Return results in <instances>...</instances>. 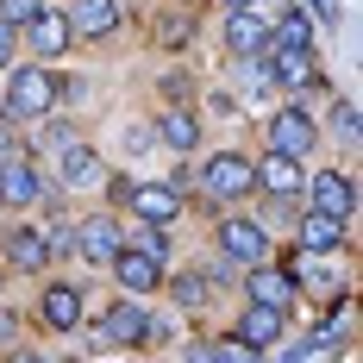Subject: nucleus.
<instances>
[{
	"label": "nucleus",
	"instance_id": "nucleus-19",
	"mask_svg": "<svg viewBox=\"0 0 363 363\" xmlns=\"http://www.w3.org/2000/svg\"><path fill=\"white\" fill-rule=\"evenodd\" d=\"M0 201H13V207H32L38 201V169L26 163V157L0 163Z\"/></svg>",
	"mask_w": 363,
	"mask_h": 363
},
{
	"label": "nucleus",
	"instance_id": "nucleus-20",
	"mask_svg": "<svg viewBox=\"0 0 363 363\" xmlns=\"http://www.w3.org/2000/svg\"><path fill=\"white\" fill-rule=\"evenodd\" d=\"M57 176H63V188H82V182H94V176H101V157H94V150L75 138V145L57 150Z\"/></svg>",
	"mask_w": 363,
	"mask_h": 363
},
{
	"label": "nucleus",
	"instance_id": "nucleus-6",
	"mask_svg": "<svg viewBox=\"0 0 363 363\" xmlns=\"http://www.w3.org/2000/svg\"><path fill=\"white\" fill-rule=\"evenodd\" d=\"M145 326H150V313L138 301H113L94 320V345H145Z\"/></svg>",
	"mask_w": 363,
	"mask_h": 363
},
{
	"label": "nucleus",
	"instance_id": "nucleus-9",
	"mask_svg": "<svg viewBox=\"0 0 363 363\" xmlns=\"http://www.w3.org/2000/svg\"><path fill=\"white\" fill-rule=\"evenodd\" d=\"M69 38H107L119 32V0H69Z\"/></svg>",
	"mask_w": 363,
	"mask_h": 363
},
{
	"label": "nucleus",
	"instance_id": "nucleus-8",
	"mask_svg": "<svg viewBox=\"0 0 363 363\" xmlns=\"http://www.w3.org/2000/svg\"><path fill=\"white\" fill-rule=\"evenodd\" d=\"M245 294H251V307H276V313H289L294 282L282 276V263H251V269H245Z\"/></svg>",
	"mask_w": 363,
	"mask_h": 363
},
{
	"label": "nucleus",
	"instance_id": "nucleus-14",
	"mask_svg": "<svg viewBox=\"0 0 363 363\" xmlns=\"http://www.w3.org/2000/svg\"><path fill=\"white\" fill-rule=\"evenodd\" d=\"M269 50H313V13L276 6V19H269Z\"/></svg>",
	"mask_w": 363,
	"mask_h": 363
},
{
	"label": "nucleus",
	"instance_id": "nucleus-17",
	"mask_svg": "<svg viewBox=\"0 0 363 363\" xmlns=\"http://www.w3.org/2000/svg\"><path fill=\"white\" fill-rule=\"evenodd\" d=\"M307 194H313V213H326V219L351 213V182L338 176V169H320V176L307 182Z\"/></svg>",
	"mask_w": 363,
	"mask_h": 363
},
{
	"label": "nucleus",
	"instance_id": "nucleus-26",
	"mask_svg": "<svg viewBox=\"0 0 363 363\" xmlns=\"http://www.w3.org/2000/svg\"><path fill=\"white\" fill-rule=\"evenodd\" d=\"M132 251H145V257H157V263H163V257H169V238H163V225H145Z\"/></svg>",
	"mask_w": 363,
	"mask_h": 363
},
{
	"label": "nucleus",
	"instance_id": "nucleus-28",
	"mask_svg": "<svg viewBox=\"0 0 363 363\" xmlns=\"http://www.w3.org/2000/svg\"><path fill=\"white\" fill-rule=\"evenodd\" d=\"M176 301L182 307H201V301H207V282H201V276H176Z\"/></svg>",
	"mask_w": 363,
	"mask_h": 363
},
{
	"label": "nucleus",
	"instance_id": "nucleus-12",
	"mask_svg": "<svg viewBox=\"0 0 363 363\" xmlns=\"http://www.w3.org/2000/svg\"><path fill=\"white\" fill-rule=\"evenodd\" d=\"M113 276H119V289H125V294H150V289H157V282H163V263L125 245V251L113 257Z\"/></svg>",
	"mask_w": 363,
	"mask_h": 363
},
{
	"label": "nucleus",
	"instance_id": "nucleus-31",
	"mask_svg": "<svg viewBox=\"0 0 363 363\" xmlns=\"http://www.w3.org/2000/svg\"><path fill=\"white\" fill-rule=\"evenodd\" d=\"M13 63V26H0V69Z\"/></svg>",
	"mask_w": 363,
	"mask_h": 363
},
{
	"label": "nucleus",
	"instance_id": "nucleus-34",
	"mask_svg": "<svg viewBox=\"0 0 363 363\" xmlns=\"http://www.w3.org/2000/svg\"><path fill=\"white\" fill-rule=\"evenodd\" d=\"M219 6H232V13H245V6H257V0H219Z\"/></svg>",
	"mask_w": 363,
	"mask_h": 363
},
{
	"label": "nucleus",
	"instance_id": "nucleus-32",
	"mask_svg": "<svg viewBox=\"0 0 363 363\" xmlns=\"http://www.w3.org/2000/svg\"><path fill=\"white\" fill-rule=\"evenodd\" d=\"M188 363H219V357H213V345H194V351H188Z\"/></svg>",
	"mask_w": 363,
	"mask_h": 363
},
{
	"label": "nucleus",
	"instance_id": "nucleus-2",
	"mask_svg": "<svg viewBox=\"0 0 363 363\" xmlns=\"http://www.w3.org/2000/svg\"><path fill=\"white\" fill-rule=\"evenodd\" d=\"M201 188H207L213 201H238V194H251V188H257V163H251V157H238V150H219L213 163L201 169Z\"/></svg>",
	"mask_w": 363,
	"mask_h": 363
},
{
	"label": "nucleus",
	"instance_id": "nucleus-18",
	"mask_svg": "<svg viewBox=\"0 0 363 363\" xmlns=\"http://www.w3.org/2000/svg\"><path fill=\"white\" fill-rule=\"evenodd\" d=\"M232 338H238V345H251V351H263V345H276V338H282V313H276V307H245V320H238Z\"/></svg>",
	"mask_w": 363,
	"mask_h": 363
},
{
	"label": "nucleus",
	"instance_id": "nucleus-1",
	"mask_svg": "<svg viewBox=\"0 0 363 363\" xmlns=\"http://www.w3.org/2000/svg\"><path fill=\"white\" fill-rule=\"evenodd\" d=\"M63 101V82L44 69V63H19L13 82H6V119H44V113H57Z\"/></svg>",
	"mask_w": 363,
	"mask_h": 363
},
{
	"label": "nucleus",
	"instance_id": "nucleus-27",
	"mask_svg": "<svg viewBox=\"0 0 363 363\" xmlns=\"http://www.w3.org/2000/svg\"><path fill=\"white\" fill-rule=\"evenodd\" d=\"M213 357H219V363H263L251 345H238V338H219V345H213Z\"/></svg>",
	"mask_w": 363,
	"mask_h": 363
},
{
	"label": "nucleus",
	"instance_id": "nucleus-10",
	"mask_svg": "<svg viewBox=\"0 0 363 363\" xmlns=\"http://www.w3.org/2000/svg\"><path fill=\"white\" fill-rule=\"evenodd\" d=\"M38 313H44V326L50 332H75L88 313H82V289L75 282H50L44 289V301H38Z\"/></svg>",
	"mask_w": 363,
	"mask_h": 363
},
{
	"label": "nucleus",
	"instance_id": "nucleus-15",
	"mask_svg": "<svg viewBox=\"0 0 363 363\" xmlns=\"http://www.w3.org/2000/svg\"><path fill=\"white\" fill-rule=\"evenodd\" d=\"M269 82H282V88H320L313 50H269Z\"/></svg>",
	"mask_w": 363,
	"mask_h": 363
},
{
	"label": "nucleus",
	"instance_id": "nucleus-30",
	"mask_svg": "<svg viewBox=\"0 0 363 363\" xmlns=\"http://www.w3.org/2000/svg\"><path fill=\"white\" fill-rule=\"evenodd\" d=\"M332 113H338V132L351 138V132H357V107H351V101H338V107H332Z\"/></svg>",
	"mask_w": 363,
	"mask_h": 363
},
{
	"label": "nucleus",
	"instance_id": "nucleus-25",
	"mask_svg": "<svg viewBox=\"0 0 363 363\" xmlns=\"http://www.w3.org/2000/svg\"><path fill=\"white\" fill-rule=\"evenodd\" d=\"M38 13H44V0H0V26H13V32H26Z\"/></svg>",
	"mask_w": 363,
	"mask_h": 363
},
{
	"label": "nucleus",
	"instance_id": "nucleus-23",
	"mask_svg": "<svg viewBox=\"0 0 363 363\" xmlns=\"http://www.w3.org/2000/svg\"><path fill=\"white\" fill-rule=\"evenodd\" d=\"M26 32H32L38 57H57V50H69V19H63V13H50V6L38 13L32 26H26Z\"/></svg>",
	"mask_w": 363,
	"mask_h": 363
},
{
	"label": "nucleus",
	"instance_id": "nucleus-4",
	"mask_svg": "<svg viewBox=\"0 0 363 363\" xmlns=\"http://www.w3.org/2000/svg\"><path fill=\"white\" fill-rule=\"evenodd\" d=\"M219 257L251 269V263H263V257H269V232H263L257 219H245V213L219 219Z\"/></svg>",
	"mask_w": 363,
	"mask_h": 363
},
{
	"label": "nucleus",
	"instance_id": "nucleus-13",
	"mask_svg": "<svg viewBox=\"0 0 363 363\" xmlns=\"http://www.w3.org/2000/svg\"><path fill=\"white\" fill-rule=\"evenodd\" d=\"M225 44H232L238 57H263V50H269V19L251 13V6L232 13V19H225Z\"/></svg>",
	"mask_w": 363,
	"mask_h": 363
},
{
	"label": "nucleus",
	"instance_id": "nucleus-16",
	"mask_svg": "<svg viewBox=\"0 0 363 363\" xmlns=\"http://www.w3.org/2000/svg\"><path fill=\"white\" fill-rule=\"evenodd\" d=\"M257 188H263V194H301V188H307V176H301V163H294V157H276V150H269V157H263V163H257Z\"/></svg>",
	"mask_w": 363,
	"mask_h": 363
},
{
	"label": "nucleus",
	"instance_id": "nucleus-21",
	"mask_svg": "<svg viewBox=\"0 0 363 363\" xmlns=\"http://www.w3.org/2000/svg\"><path fill=\"white\" fill-rule=\"evenodd\" d=\"M345 245V219H326V213H301V251H338Z\"/></svg>",
	"mask_w": 363,
	"mask_h": 363
},
{
	"label": "nucleus",
	"instance_id": "nucleus-11",
	"mask_svg": "<svg viewBox=\"0 0 363 363\" xmlns=\"http://www.w3.org/2000/svg\"><path fill=\"white\" fill-rule=\"evenodd\" d=\"M282 276H289L294 289H313V294H338V269H332L320 251H294L282 263Z\"/></svg>",
	"mask_w": 363,
	"mask_h": 363
},
{
	"label": "nucleus",
	"instance_id": "nucleus-5",
	"mask_svg": "<svg viewBox=\"0 0 363 363\" xmlns=\"http://www.w3.org/2000/svg\"><path fill=\"white\" fill-rule=\"evenodd\" d=\"M313 145H320V125H313L307 107H282L269 119V150H276V157H294V163H301Z\"/></svg>",
	"mask_w": 363,
	"mask_h": 363
},
{
	"label": "nucleus",
	"instance_id": "nucleus-29",
	"mask_svg": "<svg viewBox=\"0 0 363 363\" xmlns=\"http://www.w3.org/2000/svg\"><path fill=\"white\" fill-rule=\"evenodd\" d=\"M13 157H26V145H19L13 125H0V163H13Z\"/></svg>",
	"mask_w": 363,
	"mask_h": 363
},
{
	"label": "nucleus",
	"instance_id": "nucleus-22",
	"mask_svg": "<svg viewBox=\"0 0 363 363\" xmlns=\"http://www.w3.org/2000/svg\"><path fill=\"white\" fill-rule=\"evenodd\" d=\"M157 138H163L169 150H194L201 145V119H194L188 107H169L163 119H157Z\"/></svg>",
	"mask_w": 363,
	"mask_h": 363
},
{
	"label": "nucleus",
	"instance_id": "nucleus-7",
	"mask_svg": "<svg viewBox=\"0 0 363 363\" xmlns=\"http://www.w3.org/2000/svg\"><path fill=\"white\" fill-rule=\"evenodd\" d=\"M125 207L145 219V225H176V219H182V194L169 188V182H132Z\"/></svg>",
	"mask_w": 363,
	"mask_h": 363
},
{
	"label": "nucleus",
	"instance_id": "nucleus-3",
	"mask_svg": "<svg viewBox=\"0 0 363 363\" xmlns=\"http://www.w3.org/2000/svg\"><path fill=\"white\" fill-rule=\"evenodd\" d=\"M125 251V238H119V219L113 213H88L75 225V257L82 263H94V269H113V257Z\"/></svg>",
	"mask_w": 363,
	"mask_h": 363
},
{
	"label": "nucleus",
	"instance_id": "nucleus-24",
	"mask_svg": "<svg viewBox=\"0 0 363 363\" xmlns=\"http://www.w3.org/2000/svg\"><path fill=\"white\" fill-rule=\"evenodd\" d=\"M6 263H19V269H44V263H50V245H44V232L19 225V232L6 238Z\"/></svg>",
	"mask_w": 363,
	"mask_h": 363
},
{
	"label": "nucleus",
	"instance_id": "nucleus-33",
	"mask_svg": "<svg viewBox=\"0 0 363 363\" xmlns=\"http://www.w3.org/2000/svg\"><path fill=\"white\" fill-rule=\"evenodd\" d=\"M6 363H44V357H38V351H13Z\"/></svg>",
	"mask_w": 363,
	"mask_h": 363
}]
</instances>
